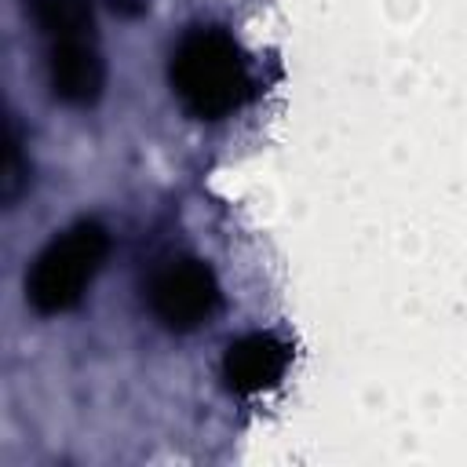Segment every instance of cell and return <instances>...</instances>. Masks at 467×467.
<instances>
[{
	"label": "cell",
	"instance_id": "obj_4",
	"mask_svg": "<svg viewBox=\"0 0 467 467\" xmlns=\"http://www.w3.org/2000/svg\"><path fill=\"white\" fill-rule=\"evenodd\" d=\"M285 368V347L270 336H248L230 347L226 354V379L234 390H263Z\"/></svg>",
	"mask_w": 467,
	"mask_h": 467
},
{
	"label": "cell",
	"instance_id": "obj_2",
	"mask_svg": "<svg viewBox=\"0 0 467 467\" xmlns=\"http://www.w3.org/2000/svg\"><path fill=\"white\" fill-rule=\"evenodd\" d=\"M102 252V237L95 230H77L73 237H66L62 244H55L40 266H36V288H33V299L51 310V306H62L66 299L77 296V285L91 274L95 266V255Z\"/></svg>",
	"mask_w": 467,
	"mask_h": 467
},
{
	"label": "cell",
	"instance_id": "obj_3",
	"mask_svg": "<svg viewBox=\"0 0 467 467\" xmlns=\"http://www.w3.org/2000/svg\"><path fill=\"white\" fill-rule=\"evenodd\" d=\"M215 303V288L208 281V270L193 259L168 263L153 281V306L171 325H197Z\"/></svg>",
	"mask_w": 467,
	"mask_h": 467
},
{
	"label": "cell",
	"instance_id": "obj_1",
	"mask_svg": "<svg viewBox=\"0 0 467 467\" xmlns=\"http://www.w3.org/2000/svg\"><path fill=\"white\" fill-rule=\"evenodd\" d=\"M179 91L197 113H223L237 102L241 62L234 58V44L219 33H197L179 47L175 58Z\"/></svg>",
	"mask_w": 467,
	"mask_h": 467
}]
</instances>
